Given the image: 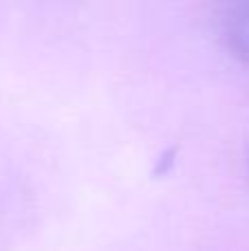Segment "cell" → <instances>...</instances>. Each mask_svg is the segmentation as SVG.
<instances>
[{
	"label": "cell",
	"instance_id": "1",
	"mask_svg": "<svg viewBox=\"0 0 249 251\" xmlns=\"http://www.w3.org/2000/svg\"><path fill=\"white\" fill-rule=\"evenodd\" d=\"M221 38L225 40L232 55L249 62V2H234L223 9Z\"/></svg>",
	"mask_w": 249,
	"mask_h": 251
}]
</instances>
